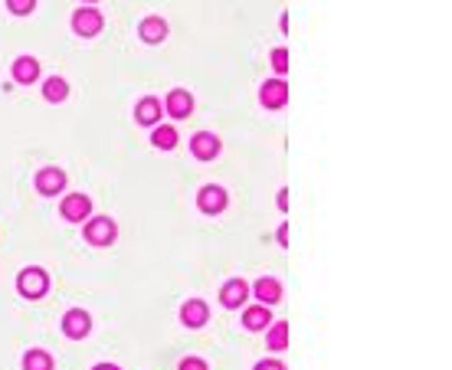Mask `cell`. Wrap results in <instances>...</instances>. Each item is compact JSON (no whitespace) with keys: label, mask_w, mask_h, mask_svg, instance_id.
<instances>
[{"label":"cell","mask_w":452,"mask_h":370,"mask_svg":"<svg viewBox=\"0 0 452 370\" xmlns=\"http://www.w3.org/2000/svg\"><path fill=\"white\" fill-rule=\"evenodd\" d=\"M17 288L23 298H40V295L50 288V279H46L43 269H23L17 276Z\"/></svg>","instance_id":"cell-1"},{"label":"cell","mask_w":452,"mask_h":370,"mask_svg":"<svg viewBox=\"0 0 452 370\" xmlns=\"http://www.w3.org/2000/svg\"><path fill=\"white\" fill-rule=\"evenodd\" d=\"M86 240L92 242V246H111V242H115V223H111L109 216H95V220H89Z\"/></svg>","instance_id":"cell-2"},{"label":"cell","mask_w":452,"mask_h":370,"mask_svg":"<svg viewBox=\"0 0 452 370\" xmlns=\"http://www.w3.org/2000/svg\"><path fill=\"white\" fill-rule=\"evenodd\" d=\"M72 30H76L79 36H95L99 30H102V13L92 10V7L76 10V17H72Z\"/></svg>","instance_id":"cell-3"},{"label":"cell","mask_w":452,"mask_h":370,"mask_svg":"<svg viewBox=\"0 0 452 370\" xmlns=\"http://www.w3.org/2000/svg\"><path fill=\"white\" fill-rule=\"evenodd\" d=\"M92 213V200L86 194H72V197L62 200V216H66L69 223H79V220H86Z\"/></svg>","instance_id":"cell-4"},{"label":"cell","mask_w":452,"mask_h":370,"mask_svg":"<svg viewBox=\"0 0 452 370\" xmlns=\"http://www.w3.org/2000/svg\"><path fill=\"white\" fill-rule=\"evenodd\" d=\"M62 187H66V174H62L60 167H46V171L36 174V190H40V194H46V197L60 194Z\"/></svg>","instance_id":"cell-5"},{"label":"cell","mask_w":452,"mask_h":370,"mask_svg":"<svg viewBox=\"0 0 452 370\" xmlns=\"http://www.w3.org/2000/svg\"><path fill=\"white\" fill-rule=\"evenodd\" d=\"M190 151H194V157H200V161H214V157L220 155V138L200 131V135H194V141H190Z\"/></svg>","instance_id":"cell-6"},{"label":"cell","mask_w":452,"mask_h":370,"mask_svg":"<svg viewBox=\"0 0 452 370\" xmlns=\"http://www.w3.org/2000/svg\"><path fill=\"white\" fill-rule=\"evenodd\" d=\"M197 207L204 210V213H220L226 207V190L223 187H204L197 194Z\"/></svg>","instance_id":"cell-7"},{"label":"cell","mask_w":452,"mask_h":370,"mask_svg":"<svg viewBox=\"0 0 452 370\" xmlns=\"http://www.w3.org/2000/svg\"><path fill=\"white\" fill-rule=\"evenodd\" d=\"M259 99H263L265 108H282V105H285V99H289V86H285L282 79H272V82H265V86H263Z\"/></svg>","instance_id":"cell-8"},{"label":"cell","mask_w":452,"mask_h":370,"mask_svg":"<svg viewBox=\"0 0 452 370\" xmlns=\"http://www.w3.org/2000/svg\"><path fill=\"white\" fill-rule=\"evenodd\" d=\"M246 295H249V285L243 282V279H230V282L223 285L220 301L226 305V308H239V305L246 301Z\"/></svg>","instance_id":"cell-9"},{"label":"cell","mask_w":452,"mask_h":370,"mask_svg":"<svg viewBox=\"0 0 452 370\" xmlns=\"http://www.w3.org/2000/svg\"><path fill=\"white\" fill-rule=\"evenodd\" d=\"M89 327H92V318H89L86 311H69L66 318H62V331H66V337H86Z\"/></svg>","instance_id":"cell-10"},{"label":"cell","mask_w":452,"mask_h":370,"mask_svg":"<svg viewBox=\"0 0 452 370\" xmlns=\"http://www.w3.org/2000/svg\"><path fill=\"white\" fill-rule=\"evenodd\" d=\"M206 318H210V308H206L204 301H187L184 308H180V321L187 327H204L206 325Z\"/></svg>","instance_id":"cell-11"},{"label":"cell","mask_w":452,"mask_h":370,"mask_svg":"<svg viewBox=\"0 0 452 370\" xmlns=\"http://www.w3.org/2000/svg\"><path fill=\"white\" fill-rule=\"evenodd\" d=\"M167 112H171L174 118H187V115L194 112V99H190V92L174 89V92L167 95Z\"/></svg>","instance_id":"cell-12"},{"label":"cell","mask_w":452,"mask_h":370,"mask_svg":"<svg viewBox=\"0 0 452 370\" xmlns=\"http://www.w3.org/2000/svg\"><path fill=\"white\" fill-rule=\"evenodd\" d=\"M36 76H40V62L33 60V56H20L17 62H13V79L17 82H36Z\"/></svg>","instance_id":"cell-13"},{"label":"cell","mask_w":452,"mask_h":370,"mask_svg":"<svg viewBox=\"0 0 452 370\" xmlns=\"http://www.w3.org/2000/svg\"><path fill=\"white\" fill-rule=\"evenodd\" d=\"M164 36H167V23H164L161 17L141 20V40H145V43H161Z\"/></svg>","instance_id":"cell-14"},{"label":"cell","mask_w":452,"mask_h":370,"mask_svg":"<svg viewBox=\"0 0 452 370\" xmlns=\"http://www.w3.org/2000/svg\"><path fill=\"white\" fill-rule=\"evenodd\" d=\"M161 112H164V105L158 102V99H154V95H148V99H141V102H138V121H141V125H154V121L161 118Z\"/></svg>","instance_id":"cell-15"},{"label":"cell","mask_w":452,"mask_h":370,"mask_svg":"<svg viewBox=\"0 0 452 370\" xmlns=\"http://www.w3.org/2000/svg\"><path fill=\"white\" fill-rule=\"evenodd\" d=\"M256 295H259V301L272 305V301L282 298V285L275 282V279H259V282H256Z\"/></svg>","instance_id":"cell-16"},{"label":"cell","mask_w":452,"mask_h":370,"mask_svg":"<svg viewBox=\"0 0 452 370\" xmlns=\"http://www.w3.org/2000/svg\"><path fill=\"white\" fill-rule=\"evenodd\" d=\"M265 344H269V351H285V344H289V325H285V321L272 325V331H269V337H265Z\"/></svg>","instance_id":"cell-17"},{"label":"cell","mask_w":452,"mask_h":370,"mask_svg":"<svg viewBox=\"0 0 452 370\" xmlns=\"http://www.w3.org/2000/svg\"><path fill=\"white\" fill-rule=\"evenodd\" d=\"M269 318H272V315H269L263 305H256V308H246V315H243V325H246L249 331H259V327L269 325Z\"/></svg>","instance_id":"cell-18"},{"label":"cell","mask_w":452,"mask_h":370,"mask_svg":"<svg viewBox=\"0 0 452 370\" xmlns=\"http://www.w3.org/2000/svg\"><path fill=\"white\" fill-rule=\"evenodd\" d=\"M43 95H46V102H62V99H66L69 95V86H66V79H50V82H46L43 86Z\"/></svg>","instance_id":"cell-19"},{"label":"cell","mask_w":452,"mask_h":370,"mask_svg":"<svg viewBox=\"0 0 452 370\" xmlns=\"http://www.w3.org/2000/svg\"><path fill=\"white\" fill-rule=\"evenodd\" d=\"M23 370H53V357L46 351H30L23 357Z\"/></svg>","instance_id":"cell-20"},{"label":"cell","mask_w":452,"mask_h":370,"mask_svg":"<svg viewBox=\"0 0 452 370\" xmlns=\"http://www.w3.org/2000/svg\"><path fill=\"white\" fill-rule=\"evenodd\" d=\"M154 145L161 147V151H171V147L177 145V131H174L171 125H161V128L154 131Z\"/></svg>","instance_id":"cell-21"},{"label":"cell","mask_w":452,"mask_h":370,"mask_svg":"<svg viewBox=\"0 0 452 370\" xmlns=\"http://www.w3.org/2000/svg\"><path fill=\"white\" fill-rule=\"evenodd\" d=\"M10 13H17V17H23V13H30V10L36 7V0H7Z\"/></svg>","instance_id":"cell-22"},{"label":"cell","mask_w":452,"mask_h":370,"mask_svg":"<svg viewBox=\"0 0 452 370\" xmlns=\"http://www.w3.org/2000/svg\"><path fill=\"white\" fill-rule=\"evenodd\" d=\"M272 69L275 72L289 69V52H285V50H272Z\"/></svg>","instance_id":"cell-23"},{"label":"cell","mask_w":452,"mask_h":370,"mask_svg":"<svg viewBox=\"0 0 452 370\" xmlns=\"http://www.w3.org/2000/svg\"><path fill=\"white\" fill-rule=\"evenodd\" d=\"M180 370H206V364L200 361V357H184V361H180Z\"/></svg>","instance_id":"cell-24"},{"label":"cell","mask_w":452,"mask_h":370,"mask_svg":"<svg viewBox=\"0 0 452 370\" xmlns=\"http://www.w3.org/2000/svg\"><path fill=\"white\" fill-rule=\"evenodd\" d=\"M256 370H285L279 361H263V364H256Z\"/></svg>","instance_id":"cell-25"},{"label":"cell","mask_w":452,"mask_h":370,"mask_svg":"<svg viewBox=\"0 0 452 370\" xmlns=\"http://www.w3.org/2000/svg\"><path fill=\"white\" fill-rule=\"evenodd\" d=\"M279 242H282V246L289 242V226H279Z\"/></svg>","instance_id":"cell-26"},{"label":"cell","mask_w":452,"mask_h":370,"mask_svg":"<svg viewBox=\"0 0 452 370\" xmlns=\"http://www.w3.org/2000/svg\"><path fill=\"white\" fill-rule=\"evenodd\" d=\"M95 370H118V367H115V364H99Z\"/></svg>","instance_id":"cell-27"},{"label":"cell","mask_w":452,"mask_h":370,"mask_svg":"<svg viewBox=\"0 0 452 370\" xmlns=\"http://www.w3.org/2000/svg\"><path fill=\"white\" fill-rule=\"evenodd\" d=\"M89 4H92V0H89Z\"/></svg>","instance_id":"cell-28"}]
</instances>
